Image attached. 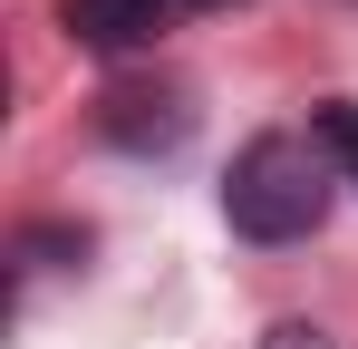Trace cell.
<instances>
[{
    "label": "cell",
    "mask_w": 358,
    "mask_h": 349,
    "mask_svg": "<svg viewBox=\"0 0 358 349\" xmlns=\"http://www.w3.org/2000/svg\"><path fill=\"white\" fill-rule=\"evenodd\" d=\"M184 126H194V116H184L175 88H117V97H107V136H117V146H175Z\"/></svg>",
    "instance_id": "cell-3"
},
{
    "label": "cell",
    "mask_w": 358,
    "mask_h": 349,
    "mask_svg": "<svg viewBox=\"0 0 358 349\" xmlns=\"http://www.w3.org/2000/svg\"><path fill=\"white\" fill-rule=\"evenodd\" d=\"M329 194H339L329 146H320V136H291V126H271V136H252V146L233 156L223 214H233L242 242H300V233H320Z\"/></svg>",
    "instance_id": "cell-1"
},
{
    "label": "cell",
    "mask_w": 358,
    "mask_h": 349,
    "mask_svg": "<svg viewBox=\"0 0 358 349\" xmlns=\"http://www.w3.org/2000/svg\"><path fill=\"white\" fill-rule=\"evenodd\" d=\"M184 10H233V0H184Z\"/></svg>",
    "instance_id": "cell-6"
},
{
    "label": "cell",
    "mask_w": 358,
    "mask_h": 349,
    "mask_svg": "<svg viewBox=\"0 0 358 349\" xmlns=\"http://www.w3.org/2000/svg\"><path fill=\"white\" fill-rule=\"evenodd\" d=\"M184 0H68V39L78 49H145Z\"/></svg>",
    "instance_id": "cell-2"
},
{
    "label": "cell",
    "mask_w": 358,
    "mask_h": 349,
    "mask_svg": "<svg viewBox=\"0 0 358 349\" xmlns=\"http://www.w3.org/2000/svg\"><path fill=\"white\" fill-rule=\"evenodd\" d=\"M310 136H320V146H329V165L358 184V107H320V116H310Z\"/></svg>",
    "instance_id": "cell-4"
},
{
    "label": "cell",
    "mask_w": 358,
    "mask_h": 349,
    "mask_svg": "<svg viewBox=\"0 0 358 349\" xmlns=\"http://www.w3.org/2000/svg\"><path fill=\"white\" fill-rule=\"evenodd\" d=\"M262 349H329V330H310V320H281V330H262Z\"/></svg>",
    "instance_id": "cell-5"
}]
</instances>
